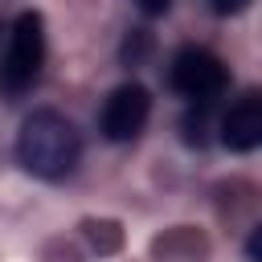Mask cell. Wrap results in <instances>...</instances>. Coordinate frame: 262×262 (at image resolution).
<instances>
[{
  "label": "cell",
  "mask_w": 262,
  "mask_h": 262,
  "mask_svg": "<svg viewBox=\"0 0 262 262\" xmlns=\"http://www.w3.org/2000/svg\"><path fill=\"white\" fill-rule=\"evenodd\" d=\"M172 90L184 94L188 102H213L229 74H225V61L213 53V49H201V45H184L176 57H172Z\"/></svg>",
  "instance_id": "3957f363"
},
{
  "label": "cell",
  "mask_w": 262,
  "mask_h": 262,
  "mask_svg": "<svg viewBox=\"0 0 262 262\" xmlns=\"http://www.w3.org/2000/svg\"><path fill=\"white\" fill-rule=\"evenodd\" d=\"M209 4H213V12H217V16H233V12H242L250 0H209Z\"/></svg>",
  "instance_id": "8992f818"
},
{
  "label": "cell",
  "mask_w": 262,
  "mask_h": 262,
  "mask_svg": "<svg viewBox=\"0 0 262 262\" xmlns=\"http://www.w3.org/2000/svg\"><path fill=\"white\" fill-rule=\"evenodd\" d=\"M45 66V20L41 12H20L8 33V49L0 61V86L8 94H25Z\"/></svg>",
  "instance_id": "7a4b0ae2"
},
{
  "label": "cell",
  "mask_w": 262,
  "mask_h": 262,
  "mask_svg": "<svg viewBox=\"0 0 262 262\" xmlns=\"http://www.w3.org/2000/svg\"><path fill=\"white\" fill-rule=\"evenodd\" d=\"M151 119V94L139 82H123L106 94L102 111H98V131L111 143H131Z\"/></svg>",
  "instance_id": "277c9868"
},
{
  "label": "cell",
  "mask_w": 262,
  "mask_h": 262,
  "mask_svg": "<svg viewBox=\"0 0 262 262\" xmlns=\"http://www.w3.org/2000/svg\"><path fill=\"white\" fill-rule=\"evenodd\" d=\"M135 4H139V8L147 12V16H156V12H164V8L172 4V0H135Z\"/></svg>",
  "instance_id": "52a82bcc"
},
{
  "label": "cell",
  "mask_w": 262,
  "mask_h": 262,
  "mask_svg": "<svg viewBox=\"0 0 262 262\" xmlns=\"http://www.w3.org/2000/svg\"><path fill=\"white\" fill-rule=\"evenodd\" d=\"M221 143L229 151H254L262 143V94H242L221 119Z\"/></svg>",
  "instance_id": "5b68a950"
},
{
  "label": "cell",
  "mask_w": 262,
  "mask_h": 262,
  "mask_svg": "<svg viewBox=\"0 0 262 262\" xmlns=\"http://www.w3.org/2000/svg\"><path fill=\"white\" fill-rule=\"evenodd\" d=\"M82 156V139H78V127L57 115V111H33L25 123H20V135H16V160L25 164V172L41 176V180H61L74 172Z\"/></svg>",
  "instance_id": "6da1fadb"
}]
</instances>
